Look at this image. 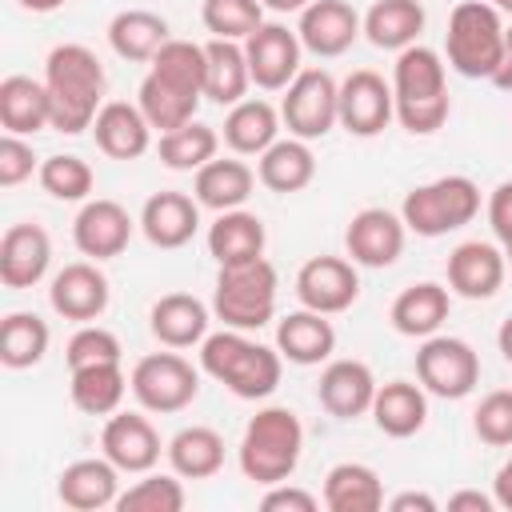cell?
<instances>
[{"label":"cell","mask_w":512,"mask_h":512,"mask_svg":"<svg viewBox=\"0 0 512 512\" xmlns=\"http://www.w3.org/2000/svg\"><path fill=\"white\" fill-rule=\"evenodd\" d=\"M264 8H272V12H304L312 0H260Z\"/></svg>","instance_id":"cell-57"},{"label":"cell","mask_w":512,"mask_h":512,"mask_svg":"<svg viewBox=\"0 0 512 512\" xmlns=\"http://www.w3.org/2000/svg\"><path fill=\"white\" fill-rule=\"evenodd\" d=\"M48 324L36 312H8L0 324V364L4 368H32L48 352Z\"/></svg>","instance_id":"cell-41"},{"label":"cell","mask_w":512,"mask_h":512,"mask_svg":"<svg viewBox=\"0 0 512 512\" xmlns=\"http://www.w3.org/2000/svg\"><path fill=\"white\" fill-rule=\"evenodd\" d=\"M0 124L16 136H36L52 124V100L44 80L32 76H4L0 80Z\"/></svg>","instance_id":"cell-30"},{"label":"cell","mask_w":512,"mask_h":512,"mask_svg":"<svg viewBox=\"0 0 512 512\" xmlns=\"http://www.w3.org/2000/svg\"><path fill=\"white\" fill-rule=\"evenodd\" d=\"M360 32H364V20L348 0H312L300 12V24H296L300 44L320 60L344 56L356 44Z\"/></svg>","instance_id":"cell-15"},{"label":"cell","mask_w":512,"mask_h":512,"mask_svg":"<svg viewBox=\"0 0 512 512\" xmlns=\"http://www.w3.org/2000/svg\"><path fill=\"white\" fill-rule=\"evenodd\" d=\"M296 296H300L304 308L324 312V316H336V312L352 308L356 296H360L356 264L344 260V256H312V260H304L300 272H296Z\"/></svg>","instance_id":"cell-13"},{"label":"cell","mask_w":512,"mask_h":512,"mask_svg":"<svg viewBox=\"0 0 512 512\" xmlns=\"http://www.w3.org/2000/svg\"><path fill=\"white\" fill-rule=\"evenodd\" d=\"M324 508L328 512H376L384 508V484L376 468L360 460H344L324 476Z\"/></svg>","instance_id":"cell-35"},{"label":"cell","mask_w":512,"mask_h":512,"mask_svg":"<svg viewBox=\"0 0 512 512\" xmlns=\"http://www.w3.org/2000/svg\"><path fill=\"white\" fill-rule=\"evenodd\" d=\"M132 216L124 204L108 200V196H96V200H84V208L76 212L72 220V244L88 256V260H112L128 248L132 240Z\"/></svg>","instance_id":"cell-16"},{"label":"cell","mask_w":512,"mask_h":512,"mask_svg":"<svg viewBox=\"0 0 512 512\" xmlns=\"http://www.w3.org/2000/svg\"><path fill=\"white\" fill-rule=\"evenodd\" d=\"M392 96H396V120L412 136H432L448 120V80L444 60L436 48L412 44L392 64Z\"/></svg>","instance_id":"cell-3"},{"label":"cell","mask_w":512,"mask_h":512,"mask_svg":"<svg viewBox=\"0 0 512 512\" xmlns=\"http://www.w3.org/2000/svg\"><path fill=\"white\" fill-rule=\"evenodd\" d=\"M264 244H268L264 220H260L256 212H244V208L216 212V220H212V228H208V252H212V260H216L220 268L260 260V256H264Z\"/></svg>","instance_id":"cell-27"},{"label":"cell","mask_w":512,"mask_h":512,"mask_svg":"<svg viewBox=\"0 0 512 512\" xmlns=\"http://www.w3.org/2000/svg\"><path fill=\"white\" fill-rule=\"evenodd\" d=\"M208 56V76H204V96L212 104H240L244 92L252 88V72H248V56H244V40H220L212 36L204 44Z\"/></svg>","instance_id":"cell-32"},{"label":"cell","mask_w":512,"mask_h":512,"mask_svg":"<svg viewBox=\"0 0 512 512\" xmlns=\"http://www.w3.org/2000/svg\"><path fill=\"white\" fill-rule=\"evenodd\" d=\"M200 228V204L184 192H152L140 208V232L152 248H184Z\"/></svg>","instance_id":"cell-22"},{"label":"cell","mask_w":512,"mask_h":512,"mask_svg":"<svg viewBox=\"0 0 512 512\" xmlns=\"http://www.w3.org/2000/svg\"><path fill=\"white\" fill-rule=\"evenodd\" d=\"M200 20L220 40H248L264 24V4L260 0H204Z\"/></svg>","instance_id":"cell-44"},{"label":"cell","mask_w":512,"mask_h":512,"mask_svg":"<svg viewBox=\"0 0 512 512\" xmlns=\"http://www.w3.org/2000/svg\"><path fill=\"white\" fill-rule=\"evenodd\" d=\"M152 76H160L164 84L180 88V92H192V96H204V76H208V56H204V44H192V40H168L152 60H148Z\"/></svg>","instance_id":"cell-42"},{"label":"cell","mask_w":512,"mask_h":512,"mask_svg":"<svg viewBox=\"0 0 512 512\" xmlns=\"http://www.w3.org/2000/svg\"><path fill=\"white\" fill-rule=\"evenodd\" d=\"M168 464L180 480H208L224 468V436L208 424H192V428H180L172 440H168Z\"/></svg>","instance_id":"cell-38"},{"label":"cell","mask_w":512,"mask_h":512,"mask_svg":"<svg viewBox=\"0 0 512 512\" xmlns=\"http://www.w3.org/2000/svg\"><path fill=\"white\" fill-rule=\"evenodd\" d=\"M492 496H496V504H500V508H508V512H512V452H508V460L496 468Z\"/></svg>","instance_id":"cell-53"},{"label":"cell","mask_w":512,"mask_h":512,"mask_svg":"<svg viewBox=\"0 0 512 512\" xmlns=\"http://www.w3.org/2000/svg\"><path fill=\"white\" fill-rule=\"evenodd\" d=\"M404 232H408L404 216L388 208H360L344 228V252L352 256V264L388 268L404 252Z\"/></svg>","instance_id":"cell-14"},{"label":"cell","mask_w":512,"mask_h":512,"mask_svg":"<svg viewBox=\"0 0 512 512\" xmlns=\"http://www.w3.org/2000/svg\"><path fill=\"white\" fill-rule=\"evenodd\" d=\"M100 448H104V456L120 472L144 476L160 460V432L140 412H112L108 424H104V432H100Z\"/></svg>","instance_id":"cell-18"},{"label":"cell","mask_w":512,"mask_h":512,"mask_svg":"<svg viewBox=\"0 0 512 512\" xmlns=\"http://www.w3.org/2000/svg\"><path fill=\"white\" fill-rule=\"evenodd\" d=\"M48 264H52V240L40 224L20 220L4 232V240H0V280H4V288L20 292V288L40 284Z\"/></svg>","instance_id":"cell-20"},{"label":"cell","mask_w":512,"mask_h":512,"mask_svg":"<svg viewBox=\"0 0 512 512\" xmlns=\"http://www.w3.org/2000/svg\"><path fill=\"white\" fill-rule=\"evenodd\" d=\"M280 120L288 136L320 140L340 124V84L324 68H300L296 80L284 88Z\"/></svg>","instance_id":"cell-9"},{"label":"cell","mask_w":512,"mask_h":512,"mask_svg":"<svg viewBox=\"0 0 512 512\" xmlns=\"http://www.w3.org/2000/svg\"><path fill=\"white\" fill-rule=\"evenodd\" d=\"M132 396L144 412H184L200 392V372L180 352H148L132 364Z\"/></svg>","instance_id":"cell-8"},{"label":"cell","mask_w":512,"mask_h":512,"mask_svg":"<svg viewBox=\"0 0 512 512\" xmlns=\"http://www.w3.org/2000/svg\"><path fill=\"white\" fill-rule=\"evenodd\" d=\"M108 276L92 264V260H76V264H64L56 276H52V288H48V300L52 308L64 316V320H76V324H92L104 316L108 308Z\"/></svg>","instance_id":"cell-17"},{"label":"cell","mask_w":512,"mask_h":512,"mask_svg":"<svg viewBox=\"0 0 512 512\" xmlns=\"http://www.w3.org/2000/svg\"><path fill=\"white\" fill-rule=\"evenodd\" d=\"M448 308H452V296L444 284L436 280H420V284H408L392 308H388V320L400 336H412V340H424V336H436L440 324L448 320Z\"/></svg>","instance_id":"cell-25"},{"label":"cell","mask_w":512,"mask_h":512,"mask_svg":"<svg viewBox=\"0 0 512 512\" xmlns=\"http://www.w3.org/2000/svg\"><path fill=\"white\" fill-rule=\"evenodd\" d=\"M148 328L164 348H192L208 336V304L192 292H168L152 304Z\"/></svg>","instance_id":"cell-28"},{"label":"cell","mask_w":512,"mask_h":512,"mask_svg":"<svg viewBox=\"0 0 512 512\" xmlns=\"http://www.w3.org/2000/svg\"><path fill=\"white\" fill-rule=\"evenodd\" d=\"M200 368L212 380H220L232 396L264 400L280 388L284 356H280V348H268V344L252 340L240 328H224V332H208L200 340Z\"/></svg>","instance_id":"cell-2"},{"label":"cell","mask_w":512,"mask_h":512,"mask_svg":"<svg viewBox=\"0 0 512 512\" xmlns=\"http://www.w3.org/2000/svg\"><path fill=\"white\" fill-rule=\"evenodd\" d=\"M120 512H180L184 508V484L164 472H144V480H136L128 492L116 496Z\"/></svg>","instance_id":"cell-45"},{"label":"cell","mask_w":512,"mask_h":512,"mask_svg":"<svg viewBox=\"0 0 512 512\" xmlns=\"http://www.w3.org/2000/svg\"><path fill=\"white\" fill-rule=\"evenodd\" d=\"M492 84H496V88H504V92H512V28L504 32V60H500V68H496Z\"/></svg>","instance_id":"cell-55"},{"label":"cell","mask_w":512,"mask_h":512,"mask_svg":"<svg viewBox=\"0 0 512 512\" xmlns=\"http://www.w3.org/2000/svg\"><path fill=\"white\" fill-rule=\"evenodd\" d=\"M488 224H492L496 244L504 248V260L512 264V180L492 188V196H488Z\"/></svg>","instance_id":"cell-50"},{"label":"cell","mask_w":512,"mask_h":512,"mask_svg":"<svg viewBox=\"0 0 512 512\" xmlns=\"http://www.w3.org/2000/svg\"><path fill=\"white\" fill-rule=\"evenodd\" d=\"M476 212H480V188L468 176H440L432 184H420L400 204V216H404L408 232L428 236V240L472 224Z\"/></svg>","instance_id":"cell-7"},{"label":"cell","mask_w":512,"mask_h":512,"mask_svg":"<svg viewBox=\"0 0 512 512\" xmlns=\"http://www.w3.org/2000/svg\"><path fill=\"white\" fill-rule=\"evenodd\" d=\"M376 388L380 384L364 360H328V368L320 372L316 396H320L324 412H332L340 420H356V416L372 412Z\"/></svg>","instance_id":"cell-21"},{"label":"cell","mask_w":512,"mask_h":512,"mask_svg":"<svg viewBox=\"0 0 512 512\" xmlns=\"http://www.w3.org/2000/svg\"><path fill=\"white\" fill-rule=\"evenodd\" d=\"M20 8H28V12H56V8H64L68 0H16Z\"/></svg>","instance_id":"cell-58"},{"label":"cell","mask_w":512,"mask_h":512,"mask_svg":"<svg viewBox=\"0 0 512 512\" xmlns=\"http://www.w3.org/2000/svg\"><path fill=\"white\" fill-rule=\"evenodd\" d=\"M68 368H88V364H112L120 360V340L116 332L100 328V324H84L80 332H72L68 348H64Z\"/></svg>","instance_id":"cell-48"},{"label":"cell","mask_w":512,"mask_h":512,"mask_svg":"<svg viewBox=\"0 0 512 512\" xmlns=\"http://www.w3.org/2000/svg\"><path fill=\"white\" fill-rule=\"evenodd\" d=\"M300 36L288 28V24H276V20H264L248 40H244V56H248V72H252V84L264 88V92H284L296 72H300Z\"/></svg>","instance_id":"cell-12"},{"label":"cell","mask_w":512,"mask_h":512,"mask_svg":"<svg viewBox=\"0 0 512 512\" xmlns=\"http://www.w3.org/2000/svg\"><path fill=\"white\" fill-rule=\"evenodd\" d=\"M304 448V424L292 408H260L240 436V472L256 484H280L296 472Z\"/></svg>","instance_id":"cell-4"},{"label":"cell","mask_w":512,"mask_h":512,"mask_svg":"<svg viewBox=\"0 0 512 512\" xmlns=\"http://www.w3.org/2000/svg\"><path fill=\"white\" fill-rule=\"evenodd\" d=\"M96 148L112 160H140L152 144V124L140 112V104L128 100H104V108L92 120Z\"/></svg>","instance_id":"cell-23"},{"label":"cell","mask_w":512,"mask_h":512,"mask_svg":"<svg viewBox=\"0 0 512 512\" xmlns=\"http://www.w3.org/2000/svg\"><path fill=\"white\" fill-rule=\"evenodd\" d=\"M168 20L148 12V8H128V12H116L112 24H108V44L120 60H132V64H144L152 60L164 44H168Z\"/></svg>","instance_id":"cell-37"},{"label":"cell","mask_w":512,"mask_h":512,"mask_svg":"<svg viewBox=\"0 0 512 512\" xmlns=\"http://www.w3.org/2000/svg\"><path fill=\"white\" fill-rule=\"evenodd\" d=\"M416 380L440 400H464L480 384V356L460 336H424L416 348Z\"/></svg>","instance_id":"cell-10"},{"label":"cell","mask_w":512,"mask_h":512,"mask_svg":"<svg viewBox=\"0 0 512 512\" xmlns=\"http://www.w3.org/2000/svg\"><path fill=\"white\" fill-rule=\"evenodd\" d=\"M424 32V4L420 0H376L364 12V36L384 52H404Z\"/></svg>","instance_id":"cell-36"},{"label":"cell","mask_w":512,"mask_h":512,"mask_svg":"<svg viewBox=\"0 0 512 512\" xmlns=\"http://www.w3.org/2000/svg\"><path fill=\"white\" fill-rule=\"evenodd\" d=\"M316 496L312 492H304V488H292L288 480H280V484H268V492H264V500H260V508L264 512H280V508H288V512H316Z\"/></svg>","instance_id":"cell-51"},{"label":"cell","mask_w":512,"mask_h":512,"mask_svg":"<svg viewBox=\"0 0 512 512\" xmlns=\"http://www.w3.org/2000/svg\"><path fill=\"white\" fill-rule=\"evenodd\" d=\"M216 148H220V136L212 124H200V120H188L172 132H160V160L164 168L172 172H196L204 168L208 160H216Z\"/></svg>","instance_id":"cell-40"},{"label":"cell","mask_w":512,"mask_h":512,"mask_svg":"<svg viewBox=\"0 0 512 512\" xmlns=\"http://www.w3.org/2000/svg\"><path fill=\"white\" fill-rule=\"evenodd\" d=\"M372 420L384 436H416L428 420V396H424V384H412V380H388L376 388V400H372Z\"/></svg>","instance_id":"cell-31"},{"label":"cell","mask_w":512,"mask_h":512,"mask_svg":"<svg viewBox=\"0 0 512 512\" xmlns=\"http://www.w3.org/2000/svg\"><path fill=\"white\" fill-rule=\"evenodd\" d=\"M276 268L260 256L248 264H228L216 276V292H212V312L216 320H224V328H240V332H256L276 316Z\"/></svg>","instance_id":"cell-6"},{"label":"cell","mask_w":512,"mask_h":512,"mask_svg":"<svg viewBox=\"0 0 512 512\" xmlns=\"http://www.w3.org/2000/svg\"><path fill=\"white\" fill-rule=\"evenodd\" d=\"M276 348L288 364H320L336 352V328L324 312H312V308H300V312H288L280 324H276Z\"/></svg>","instance_id":"cell-26"},{"label":"cell","mask_w":512,"mask_h":512,"mask_svg":"<svg viewBox=\"0 0 512 512\" xmlns=\"http://www.w3.org/2000/svg\"><path fill=\"white\" fill-rule=\"evenodd\" d=\"M388 508H392V512H436L440 504H436L428 492H400V496L388 500Z\"/></svg>","instance_id":"cell-52"},{"label":"cell","mask_w":512,"mask_h":512,"mask_svg":"<svg viewBox=\"0 0 512 512\" xmlns=\"http://www.w3.org/2000/svg\"><path fill=\"white\" fill-rule=\"evenodd\" d=\"M492 8H500V12H508V16H512V0H492Z\"/></svg>","instance_id":"cell-59"},{"label":"cell","mask_w":512,"mask_h":512,"mask_svg":"<svg viewBox=\"0 0 512 512\" xmlns=\"http://www.w3.org/2000/svg\"><path fill=\"white\" fill-rule=\"evenodd\" d=\"M44 88L52 100V128L80 136L104 108V64L88 44H56L44 60Z\"/></svg>","instance_id":"cell-1"},{"label":"cell","mask_w":512,"mask_h":512,"mask_svg":"<svg viewBox=\"0 0 512 512\" xmlns=\"http://www.w3.org/2000/svg\"><path fill=\"white\" fill-rule=\"evenodd\" d=\"M136 104H140V112L148 116V124H152V128H160V132H172V128H180V124L196 120L200 96H192V92H180V88H172V84H164L160 76H152V72H148V76L140 80Z\"/></svg>","instance_id":"cell-43"},{"label":"cell","mask_w":512,"mask_h":512,"mask_svg":"<svg viewBox=\"0 0 512 512\" xmlns=\"http://www.w3.org/2000/svg\"><path fill=\"white\" fill-rule=\"evenodd\" d=\"M56 496L64 508L76 512H96L116 504L120 496V468L108 456H88V460H72L60 480H56Z\"/></svg>","instance_id":"cell-24"},{"label":"cell","mask_w":512,"mask_h":512,"mask_svg":"<svg viewBox=\"0 0 512 512\" xmlns=\"http://www.w3.org/2000/svg\"><path fill=\"white\" fill-rule=\"evenodd\" d=\"M504 248L488 240H464L448 256V288L464 300H488L504 284Z\"/></svg>","instance_id":"cell-19"},{"label":"cell","mask_w":512,"mask_h":512,"mask_svg":"<svg viewBox=\"0 0 512 512\" xmlns=\"http://www.w3.org/2000/svg\"><path fill=\"white\" fill-rule=\"evenodd\" d=\"M472 428L484 444L492 448H512V388H496L488 392L476 412H472Z\"/></svg>","instance_id":"cell-47"},{"label":"cell","mask_w":512,"mask_h":512,"mask_svg":"<svg viewBox=\"0 0 512 512\" xmlns=\"http://www.w3.org/2000/svg\"><path fill=\"white\" fill-rule=\"evenodd\" d=\"M280 124H284L280 120V108H272L260 96H252V100L244 96L224 116V144L236 156H260L264 148H272L280 140Z\"/></svg>","instance_id":"cell-29"},{"label":"cell","mask_w":512,"mask_h":512,"mask_svg":"<svg viewBox=\"0 0 512 512\" xmlns=\"http://www.w3.org/2000/svg\"><path fill=\"white\" fill-rule=\"evenodd\" d=\"M492 504H496V496H484V492H456V496H448V508H452V512H464V508H472V512H492Z\"/></svg>","instance_id":"cell-54"},{"label":"cell","mask_w":512,"mask_h":512,"mask_svg":"<svg viewBox=\"0 0 512 512\" xmlns=\"http://www.w3.org/2000/svg\"><path fill=\"white\" fill-rule=\"evenodd\" d=\"M504 20L488 0H464L448 16L444 52L448 64L468 80H492L504 60Z\"/></svg>","instance_id":"cell-5"},{"label":"cell","mask_w":512,"mask_h":512,"mask_svg":"<svg viewBox=\"0 0 512 512\" xmlns=\"http://www.w3.org/2000/svg\"><path fill=\"white\" fill-rule=\"evenodd\" d=\"M128 376L120 368V360L112 364H88V368H72V404L84 416H112L128 392Z\"/></svg>","instance_id":"cell-39"},{"label":"cell","mask_w":512,"mask_h":512,"mask_svg":"<svg viewBox=\"0 0 512 512\" xmlns=\"http://www.w3.org/2000/svg\"><path fill=\"white\" fill-rule=\"evenodd\" d=\"M496 348H500V356L512 364V316L500 324V332H496Z\"/></svg>","instance_id":"cell-56"},{"label":"cell","mask_w":512,"mask_h":512,"mask_svg":"<svg viewBox=\"0 0 512 512\" xmlns=\"http://www.w3.org/2000/svg\"><path fill=\"white\" fill-rule=\"evenodd\" d=\"M256 188V172L244 164V160H208L204 168H196V204L200 208H212V212H232V208H244V200L252 196Z\"/></svg>","instance_id":"cell-34"},{"label":"cell","mask_w":512,"mask_h":512,"mask_svg":"<svg viewBox=\"0 0 512 512\" xmlns=\"http://www.w3.org/2000/svg\"><path fill=\"white\" fill-rule=\"evenodd\" d=\"M40 188L48 192V196H56V200H88V192H92V184H96V172L88 168V160H80V156H48L44 164H40Z\"/></svg>","instance_id":"cell-46"},{"label":"cell","mask_w":512,"mask_h":512,"mask_svg":"<svg viewBox=\"0 0 512 512\" xmlns=\"http://www.w3.org/2000/svg\"><path fill=\"white\" fill-rule=\"evenodd\" d=\"M256 160H260V164H256V180H260L264 188L280 192V196L308 188L312 176H316V156H312L308 140H300V136L276 140V144L264 148Z\"/></svg>","instance_id":"cell-33"},{"label":"cell","mask_w":512,"mask_h":512,"mask_svg":"<svg viewBox=\"0 0 512 512\" xmlns=\"http://www.w3.org/2000/svg\"><path fill=\"white\" fill-rule=\"evenodd\" d=\"M392 116H396V96H392V84H384L380 72L356 68L340 80V128L348 136L372 140L388 128Z\"/></svg>","instance_id":"cell-11"},{"label":"cell","mask_w":512,"mask_h":512,"mask_svg":"<svg viewBox=\"0 0 512 512\" xmlns=\"http://www.w3.org/2000/svg\"><path fill=\"white\" fill-rule=\"evenodd\" d=\"M32 172H40L32 144H28L24 136H16V132H4V136H0V184H4V188H16V184H24Z\"/></svg>","instance_id":"cell-49"}]
</instances>
